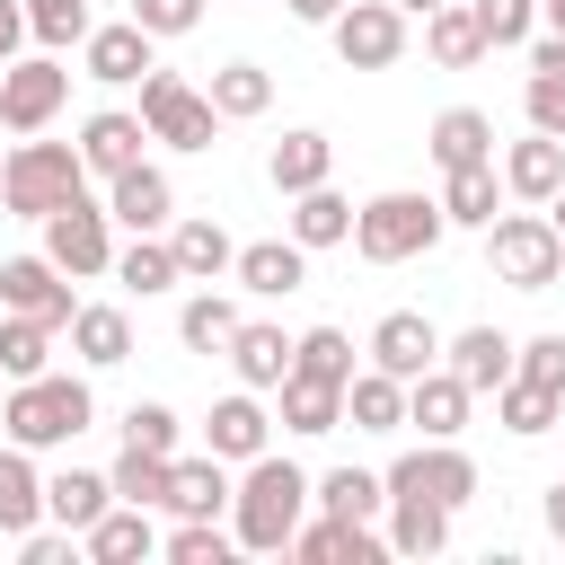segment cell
Returning <instances> with one entry per match:
<instances>
[{"label":"cell","mask_w":565,"mask_h":565,"mask_svg":"<svg viewBox=\"0 0 565 565\" xmlns=\"http://www.w3.org/2000/svg\"><path fill=\"white\" fill-rule=\"evenodd\" d=\"M309 503H318V486H309L291 459L256 450V459H247V477H238V494H230V530H238V547H247V556H282Z\"/></svg>","instance_id":"6da1fadb"},{"label":"cell","mask_w":565,"mask_h":565,"mask_svg":"<svg viewBox=\"0 0 565 565\" xmlns=\"http://www.w3.org/2000/svg\"><path fill=\"white\" fill-rule=\"evenodd\" d=\"M0 424H9V441H26V450H62V441H79V433L97 424V397H88V380H71V371H35V380H9Z\"/></svg>","instance_id":"7a4b0ae2"},{"label":"cell","mask_w":565,"mask_h":565,"mask_svg":"<svg viewBox=\"0 0 565 565\" xmlns=\"http://www.w3.org/2000/svg\"><path fill=\"white\" fill-rule=\"evenodd\" d=\"M71 194H88V159H79V141H18L9 150V177H0V203L18 212V221H53Z\"/></svg>","instance_id":"3957f363"},{"label":"cell","mask_w":565,"mask_h":565,"mask_svg":"<svg viewBox=\"0 0 565 565\" xmlns=\"http://www.w3.org/2000/svg\"><path fill=\"white\" fill-rule=\"evenodd\" d=\"M441 194H371L362 212H353V247L371 256V265H406V256H433L441 247Z\"/></svg>","instance_id":"277c9868"},{"label":"cell","mask_w":565,"mask_h":565,"mask_svg":"<svg viewBox=\"0 0 565 565\" xmlns=\"http://www.w3.org/2000/svg\"><path fill=\"white\" fill-rule=\"evenodd\" d=\"M486 265H494V282H512V291H556V282H565V238H556L547 212H494Z\"/></svg>","instance_id":"5b68a950"},{"label":"cell","mask_w":565,"mask_h":565,"mask_svg":"<svg viewBox=\"0 0 565 565\" xmlns=\"http://www.w3.org/2000/svg\"><path fill=\"white\" fill-rule=\"evenodd\" d=\"M141 124H150V141H168V150H212V141H221V106H212L203 88H185L177 71H141Z\"/></svg>","instance_id":"8992f818"},{"label":"cell","mask_w":565,"mask_h":565,"mask_svg":"<svg viewBox=\"0 0 565 565\" xmlns=\"http://www.w3.org/2000/svg\"><path fill=\"white\" fill-rule=\"evenodd\" d=\"M44 256H53L71 282L115 274V212H106V203H88V194H71V203L44 221Z\"/></svg>","instance_id":"52a82bcc"},{"label":"cell","mask_w":565,"mask_h":565,"mask_svg":"<svg viewBox=\"0 0 565 565\" xmlns=\"http://www.w3.org/2000/svg\"><path fill=\"white\" fill-rule=\"evenodd\" d=\"M327 35H335V62L344 71H388L406 53V9L397 0H344V18Z\"/></svg>","instance_id":"ba28073f"},{"label":"cell","mask_w":565,"mask_h":565,"mask_svg":"<svg viewBox=\"0 0 565 565\" xmlns=\"http://www.w3.org/2000/svg\"><path fill=\"white\" fill-rule=\"evenodd\" d=\"M62 97H71L62 53H35V62H9V71H0V124H9V132H44V124L62 115Z\"/></svg>","instance_id":"9c48e42d"},{"label":"cell","mask_w":565,"mask_h":565,"mask_svg":"<svg viewBox=\"0 0 565 565\" xmlns=\"http://www.w3.org/2000/svg\"><path fill=\"white\" fill-rule=\"evenodd\" d=\"M388 494H433V503H468L477 494V459L459 450V441H424V450H406L397 468H388Z\"/></svg>","instance_id":"30bf717a"},{"label":"cell","mask_w":565,"mask_h":565,"mask_svg":"<svg viewBox=\"0 0 565 565\" xmlns=\"http://www.w3.org/2000/svg\"><path fill=\"white\" fill-rule=\"evenodd\" d=\"M0 309H18V318H44V327H71V318H79V300H71V274H62L53 256H9V265H0Z\"/></svg>","instance_id":"8fae6325"},{"label":"cell","mask_w":565,"mask_h":565,"mask_svg":"<svg viewBox=\"0 0 565 565\" xmlns=\"http://www.w3.org/2000/svg\"><path fill=\"white\" fill-rule=\"evenodd\" d=\"M468 406H477V388L450 362H433L424 380H406V424H424V441H459L468 433Z\"/></svg>","instance_id":"7c38bea8"},{"label":"cell","mask_w":565,"mask_h":565,"mask_svg":"<svg viewBox=\"0 0 565 565\" xmlns=\"http://www.w3.org/2000/svg\"><path fill=\"white\" fill-rule=\"evenodd\" d=\"M150 26L141 18H115V26H88V44H79V62H88V79H106V88H132L141 71H159L150 62Z\"/></svg>","instance_id":"4fadbf2b"},{"label":"cell","mask_w":565,"mask_h":565,"mask_svg":"<svg viewBox=\"0 0 565 565\" xmlns=\"http://www.w3.org/2000/svg\"><path fill=\"white\" fill-rule=\"evenodd\" d=\"M106 212L141 238V230H168L177 221V185H168V168H150V159H132L124 177H106Z\"/></svg>","instance_id":"5bb4252c"},{"label":"cell","mask_w":565,"mask_h":565,"mask_svg":"<svg viewBox=\"0 0 565 565\" xmlns=\"http://www.w3.org/2000/svg\"><path fill=\"white\" fill-rule=\"evenodd\" d=\"M371 362L397 371V380H424V371L441 362V327H433L424 309H388V318L371 327Z\"/></svg>","instance_id":"9a60e30c"},{"label":"cell","mask_w":565,"mask_h":565,"mask_svg":"<svg viewBox=\"0 0 565 565\" xmlns=\"http://www.w3.org/2000/svg\"><path fill=\"white\" fill-rule=\"evenodd\" d=\"M441 362H450V371H459V380H468L477 397H494V388H503V380L521 371V344H512L503 327H459V335L441 344Z\"/></svg>","instance_id":"2e32d148"},{"label":"cell","mask_w":565,"mask_h":565,"mask_svg":"<svg viewBox=\"0 0 565 565\" xmlns=\"http://www.w3.org/2000/svg\"><path fill=\"white\" fill-rule=\"evenodd\" d=\"M238 291H256V300H291L300 282H309V247L300 238H256V247H238Z\"/></svg>","instance_id":"e0dca14e"},{"label":"cell","mask_w":565,"mask_h":565,"mask_svg":"<svg viewBox=\"0 0 565 565\" xmlns=\"http://www.w3.org/2000/svg\"><path fill=\"white\" fill-rule=\"evenodd\" d=\"M230 468H221V450H203V459H168V512L177 521H221L230 512Z\"/></svg>","instance_id":"ac0fdd59"},{"label":"cell","mask_w":565,"mask_h":565,"mask_svg":"<svg viewBox=\"0 0 565 565\" xmlns=\"http://www.w3.org/2000/svg\"><path fill=\"white\" fill-rule=\"evenodd\" d=\"M79 547H88L97 565H132V556H150V547H159V530H150V503H124V494H115V503H106V512L79 530Z\"/></svg>","instance_id":"d6986e66"},{"label":"cell","mask_w":565,"mask_h":565,"mask_svg":"<svg viewBox=\"0 0 565 565\" xmlns=\"http://www.w3.org/2000/svg\"><path fill=\"white\" fill-rule=\"evenodd\" d=\"M291 556H309V565H380L388 556V539H371V521H300L291 530Z\"/></svg>","instance_id":"ffe728a7"},{"label":"cell","mask_w":565,"mask_h":565,"mask_svg":"<svg viewBox=\"0 0 565 565\" xmlns=\"http://www.w3.org/2000/svg\"><path fill=\"white\" fill-rule=\"evenodd\" d=\"M521 106H530V132H556L565 141V35L556 26L530 35V88H521Z\"/></svg>","instance_id":"44dd1931"},{"label":"cell","mask_w":565,"mask_h":565,"mask_svg":"<svg viewBox=\"0 0 565 565\" xmlns=\"http://www.w3.org/2000/svg\"><path fill=\"white\" fill-rule=\"evenodd\" d=\"M141 141H150V124L124 115V106H106V115L79 124V159H88V177H124V168L141 159Z\"/></svg>","instance_id":"7402d4cb"},{"label":"cell","mask_w":565,"mask_h":565,"mask_svg":"<svg viewBox=\"0 0 565 565\" xmlns=\"http://www.w3.org/2000/svg\"><path fill=\"white\" fill-rule=\"evenodd\" d=\"M494 212H503V177H494V159H477V168H441V221H450V230H494Z\"/></svg>","instance_id":"603a6c76"},{"label":"cell","mask_w":565,"mask_h":565,"mask_svg":"<svg viewBox=\"0 0 565 565\" xmlns=\"http://www.w3.org/2000/svg\"><path fill=\"white\" fill-rule=\"evenodd\" d=\"M221 353H230L238 388H282V380H291V335H282V327H256V318H238V335H230Z\"/></svg>","instance_id":"cb8c5ba5"},{"label":"cell","mask_w":565,"mask_h":565,"mask_svg":"<svg viewBox=\"0 0 565 565\" xmlns=\"http://www.w3.org/2000/svg\"><path fill=\"white\" fill-rule=\"evenodd\" d=\"M556 185H565V141H556V132H530V141H512V150H503V194L547 203Z\"/></svg>","instance_id":"d4e9b609"},{"label":"cell","mask_w":565,"mask_h":565,"mask_svg":"<svg viewBox=\"0 0 565 565\" xmlns=\"http://www.w3.org/2000/svg\"><path fill=\"white\" fill-rule=\"evenodd\" d=\"M344 424H353V433H397V424H406V380L380 371V362L353 371V380H344Z\"/></svg>","instance_id":"484cf974"},{"label":"cell","mask_w":565,"mask_h":565,"mask_svg":"<svg viewBox=\"0 0 565 565\" xmlns=\"http://www.w3.org/2000/svg\"><path fill=\"white\" fill-rule=\"evenodd\" d=\"M265 433H274V415L256 406V388H238V397H221V406L203 415V450H221V459H256Z\"/></svg>","instance_id":"4316f807"},{"label":"cell","mask_w":565,"mask_h":565,"mask_svg":"<svg viewBox=\"0 0 565 565\" xmlns=\"http://www.w3.org/2000/svg\"><path fill=\"white\" fill-rule=\"evenodd\" d=\"M441 547H450V503L388 494V556H441Z\"/></svg>","instance_id":"83f0119b"},{"label":"cell","mask_w":565,"mask_h":565,"mask_svg":"<svg viewBox=\"0 0 565 565\" xmlns=\"http://www.w3.org/2000/svg\"><path fill=\"white\" fill-rule=\"evenodd\" d=\"M44 521V477L26 459V441H0V539H26Z\"/></svg>","instance_id":"f1b7e54d"},{"label":"cell","mask_w":565,"mask_h":565,"mask_svg":"<svg viewBox=\"0 0 565 565\" xmlns=\"http://www.w3.org/2000/svg\"><path fill=\"white\" fill-rule=\"evenodd\" d=\"M424 53H433L441 71H468V62H486L494 44H486V26H477V9H468V0H441V9L424 18Z\"/></svg>","instance_id":"f546056e"},{"label":"cell","mask_w":565,"mask_h":565,"mask_svg":"<svg viewBox=\"0 0 565 565\" xmlns=\"http://www.w3.org/2000/svg\"><path fill=\"white\" fill-rule=\"evenodd\" d=\"M424 150H433V168H477V159H494V124L477 106H441L433 132H424Z\"/></svg>","instance_id":"4dcf8cb0"},{"label":"cell","mask_w":565,"mask_h":565,"mask_svg":"<svg viewBox=\"0 0 565 565\" xmlns=\"http://www.w3.org/2000/svg\"><path fill=\"white\" fill-rule=\"evenodd\" d=\"M327 168H335V141L327 132H282L274 159H265L274 194H309V185H327Z\"/></svg>","instance_id":"1f68e13d"},{"label":"cell","mask_w":565,"mask_h":565,"mask_svg":"<svg viewBox=\"0 0 565 565\" xmlns=\"http://www.w3.org/2000/svg\"><path fill=\"white\" fill-rule=\"evenodd\" d=\"M71 353H79L88 371H115V362L132 353V318L106 309V300H79V318H71Z\"/></svg>","instance_id":"d6a6232c"},{"label":"cell","mask_w":565,"mask_h":565,"mask_svg":"<svg viewBox=\"0 0 565 565\" xmlns=\"http://www.w3.org/2000/svg\"><path fill=\"white\" fill-rule=\"evenodd\" d=\"M106 503H115V477H97V468H62V477H44V521H62V530H88Z\"/></svg>","instance_id":"836d02e7"},{"label":"cell","mask_w":565,"mask_h":565,"mask_svg":"<svg viewBox=\"0 0 565 565\" xmlns=\"http://www.w3.org/2000/svg\"><path fill=\"white\" fill-rule=\"evenodd\" d=\"M168 247H177V274H185V282H221V274L238 265V247H230L221 221H177Z\"/></svg>","instance_id":"e575fe53"},{"label":"cell","mask_w":565,"mask_h":565,"mask_svg":"<svg viewBox=\"0 0 565 565\" xmlns=\"http://www.w3.org/2000/svg\"><path fill=\"white\" fill-rule=\"evenodd\" d=\"M115 282H124L132 300H159V291H177L185 274H177V247H168L159 230H141V238H132V247L115 256Z\"/></svg>","instance_id":"d590c367"},{"label":"cell","mask_w":565,"mask_h":565,"mask_svg":"<svg viewBox=\"0 0 565 565\" xmlns=\"http://www.w3.org/2000/svg\"><path fill=\"white\" fill-rule=\"evenodd\" d=\"M353 212L362 203H344L335 185H309V194H291V238L300 247H335V238H353Z\"/></svg>","instance_id":"8d00e7d4"},{"label":"cell","mask_w":565,"mask_h":565,"mask_svg":"<svg viewBox=\"0 0 565 565\" xmlns=\"http://www.w3.org/2000/svg\"><path fill=\"white\" fill-rule=\"evenodd\" d=\"M318 512H335V521H380V512H388V477H371V468H327V477H318Z\"/></svg>","instance_id":"74e56055"},{"label":"cell","mask_w":565,"mask_h":565,"mask_svg":"<svg viewBox=\"0 0 565 565\" xmlns=\"http://www.w3.org/2000/svg\"><path fill=\"white\" fill-rule=\"evenodd\" d=\"M282 424H291V433H335V424H344V388L291 371V380H282Z\"/></svg>","instance_id":"f35d334b"},{"label":"cell","mask_w":565,"mask_h":565,"mask_svg":"<svg viewBox=\"0 0 565 565\" xmlns=\"http://www.w3.org/2000/svg\"><path fill=\"white\" fill-rule=\"evenodd\" d=\"M556 406H565V397H556V388H539V380H521V371L494 388V424H503V433H521V441H539V433L556 424Z\"/></svg>","instance_id":"ab89813d"},{"label":"cell","mask_w":565,"mask_h":565,"mask_svg":"<svg viewBox=\"0 0 565 565\" xmlns=\"http://www.w3.org/2000/svg\"><path fill=\"white\" fill-rule=\"evenodd\" d=\"M203 97L221 106V124H247V115H265V106H274V79H265L256 62H221Z\"/></svg>","instance_id":"60d3db41"},{"label":"cell","mask_w":565,"mask_h":565,"mask_svg":"<svg viewBox=\"0 0 565 565\" xmlns=\"http://www.w3.org/2000/svg\"><path fill=\"white\" fill-rule=\"evenodd\" d=\"M53 335H62V327H44V318H18V309H9V318H0V371H9V380L53 371Z\"/></svg>","instance_id":"b9f144b4"},{"label":"cell","mask_w":565,"mask_h":565,"mask_svg":"<svg viewBox=\"0 0 565 565\" xmlns=\"http://www.w3.org/2000/svg\"><path fill=\"white\" fill-rule=\"evenodd\" d=\"M177 335H185V344H194V353H221V344H230V335H238V309H230V300H221V291H212V282H203V291H194V300H185V309H177Z\"/></svg>","instance_id":"7bdbcfd3"},{"label":"cell","mask_w":565,"mask_h":565,"mask_svg":"<svg viewBox=\"0 0 565 565\" xmlns=\"http://www.w3.org/2000/svg\"><path fill=\"white\" fill-rule=\"evenodd\" d=\"M291 371H309V380H353V335L344 327H309V335H291Z\"/></svg>","instance_id":"ee69618b"},{"label":"cell","mask_w":565,"mask_h":565,"mask_svg":"<svg viewBox=\"0 0 565 565\" xmlns=\"http://www.w3.org/2000/svg\"><path fill=\"white\" fill-rule=\"evenodd\" d=\"M106 477H115L124 503H168V459H159V450H132V441H124V459H115Z\"/></svg>","instance_id":"f6af8a7d"},{"label":"cell","mask_w":565,"mask_h":565,"mask_svg":"<svg viewBox=\"0 0 565 565\" xmlns=\"http://www.w3.org/2000/svg\"><path fill=\"white\" fill-rule=\"evenodd\" d=\"M159 547H168L177 565H221V556L238 547V530H221V521H177V530H168Z\"/></svg>","instance_id":"bcb514c9"},{"label":"cell","mask_w":565,"mask_h":565,"mask_svg":"<svg viewBox=\"0 0 565 565\" xmlns=\"http://www.w3.org/2000/svg\"><path fill=\"white\" fill-rule=\"evenodd\" d=\"M124 441H132V450H159V459H177V406H159V397H132V415H124Z\"/></svg>","instance_id":"7dc6e473"},{"label":"cell","mask_w":565,"mask_h":565,"mask_svg":"<svg viewBox=\"0 0 565 565\" xmlns=\"http://www.w3.org/2000/svg\"><path fill=\"white\" fill-rule=\"evenodd\" d=\"M468 9H477L486 44H530L539 35V0H468Z\"/></svg>","instance_id":"c3c4849f"},{"label":"cell","mask_w":565,"mask_h":565,"mask_svg":"<svg viewBox=\"0 0 565 565\" xmlns=\"http://www.w3.org/2000/svg\"><path fill=\"white\" fill-rule=\"evenodd\" d=\"M521 380H539V388L565 397V335H530L521 344Z\"/></svg>","instance_id":"681fc988"},{"label":"cell","mask_w":565,"mask_h":565,"mask_svg":"<svg viewBox=\"0 0 565 565\" xmlns=\"http://www.w3.org/2000/svg\"><path fill=\"white\" fill-rule=\"evenodd\" d=\"M132 18L150 35H185V26H203V0H132Z\"/></svg>","instance_id":"f907efd6"},{"label":"cell","mask_w":565,"mask_h":565,"mask_svg":"<svg viewBox=\"0 0 565 565\" xmlns=\"http://www.w3.org/2000/svg\"><path fill=\"white\" fill-rule=\"evenodd\" d=\"M71 539H79V530H62V521H53V530H26L18 547H26V565H62V556H71Z\"/></svg>","instance_id":"816d5d0a"},{"label":"cell","mask_w":565,"mask_h":565,"mask_svg":"<svg viewBox=\"0 0 565 565\" xmlns=\"http://www.w3.org/2000/svg\"><path fill=\"white\" fill-rule=\"evenodd\" d=\"M35 26H26V0H0V71L18 62V44H26Z\"/></svg>","instance_id":"f5cc1de1"},{"label":"cell","mask_w":565,"mask_h":565,"mask_svg":"<svg viewBox=\"0 0 565 565\" xmlns=\"http://www.w3.org/2000/svg\"><path fill=\"white\" fill-rule=\"evenodd\" d=\"M282 9H291L300 26H335V18H344V0H282Z\"/></svg>","instance_id":"db71d44e"},{"label":"cell","mask_w":565,"mask_h":565,"mask_svg":"<svg viewBox=\"0 0 565 565\" xmlns=\"http://www.w3.org/2000/svg\"><path fill=\"white\" fill-rule=\"evenodd\" d=\"M539 512H547V539H556V547H565V477H556V486H547V503H539Z\"/></svg>","instance_id":"11a10c76"},{"label":"cell","mask_w":565,"mask_h":565,"mask_svg":"<svg viewBox=\"0 0 565 565\" xmlns=\"http://www.w3.org/2000/svg\"><path fill=\"white\" fill-rule=\"evenodd\" d=\"M547 221H556V238H565V185H556V194H547Z\"/></svg>","instance_id":"9f6ffc18"},{"label":"cell","mask_w":565,"mask_h":565,"mask_svg":"<svg viewBox=\"0 0 565 565\" xmlns=\"http://www.w3.org/2000/svg\"><path fill=\"white\" fill-rule=\"evenodd\" d=\"M539 18H547V26H556V35H565V0H539Z\"/></svg>","instance_id":"6f0895ef"},{"label":"cell","mask_w":565,"mask_h":565,"mask_svg":"<svg viewBox=\"0 0 565 565\" xmlns=\"http://www.w3.org/2000/svg\"><path fill=\"white\" fill-rule=\"evenodd\" d=\"M397 9H406V18H433V9H441V0H397Z\"/></svg>","instance_id":"680465c9"},{"label":"cell","mask_w":565,"mask_h":565,"mask_svg":"<svg viewBox=\"0 0 565 565\" xmlns=\"http://www.w3.org/2000/svg\"><path fill=\"white\" fill-rule=\"evenodd\" d=\"M0 177H9V159H0Z\"/></svg>","instance_id":"91938a15"}]
</instances>
